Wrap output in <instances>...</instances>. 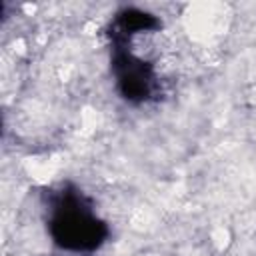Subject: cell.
<instances>
[{"label":"cell","mask_w":256,"mask_h":256,"mask_svg":"<svg viewBox=\"0 0 256 256\" xmlns=\"http://www.w3.org/2000/svg\"><path fill=\"white\" fill-rule=\"evenodd\" d=\"M54 242L66 250H94L106 238V226L76 194H66L56 204L50 220Z\"/></svg>","instance_id":"obj_1"},{"label":"cell","mask_w":256,"mask_h":256,"mask_svg":"<svg viewBox=\"0 0 256 256\" xmlns=\"http://www.w3.org/2000/svg\"><path fill=\"white\" fill-rule=\"evenodd\" d=\"M118 86L128 100H144L150 94L152 86V74L146 62L134 58L128 52H118L114 60Z\"/></svg>","instance_id":"obj_2"}]
</instances>
